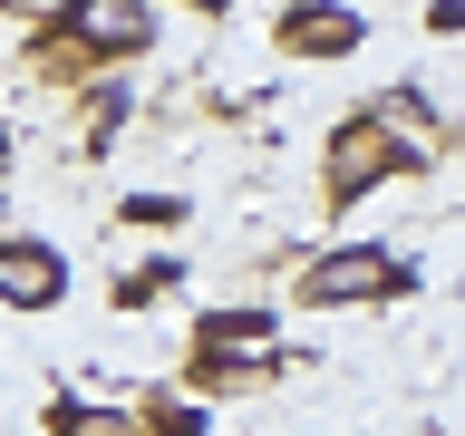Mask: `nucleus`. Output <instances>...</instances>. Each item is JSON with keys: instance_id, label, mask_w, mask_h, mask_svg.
<instances>
[{"instance_id": "nucleus-9", "label": "nucleus", "mask_w": 465, "mask_h": 436, "mask_svg": "<svg viewBox=\"0 0 465 436\" xmlns=\"http://www.w3.org/2000/svg\"><path fill=\"white\" fill-rule=\"evenodd\" d=\"M174 282H184V262H174V253H155V262H145V272H136V282L116 291V301L136 311V301H155V291H174Z\"/></svg>"}, {"instance_id": "nucleus-10", "label": "nucleus", "mask_w": 465, "mask_h": 436, "mask_svg": "<svg viewBox=\"0 0 465 436\" xmlns=\"http://www.w3.org/2000/svg\"><path fill=\"white\" fill-rule=\"evenodd\" d=\"M174 10H232V0H174Z\"/></svg>"}, {"instance_id": "nucleus-5", "label": "nucleus", "mask_w": 465, "mask_h": 436, "mask_svg": "<svg viewBox=\"0 0 465 436\" xmlns=\"http://www.w3.org/2000/svg\"><path fill=\"white\" fill-rule=\"evenodd\" d=\"M68 301V253L39 233H0V311H58Z\"/></svg>"}, {"instance_id": "nucleus-11", "label": "nucleus", "mask_w": 465, "mask_h": 436, "mask_svg": "<svg viewBox=\"0 0 465 436\" xmlns=\"http://www.w3.org/2000/svg\"><path fill=\"white\" fill-rule=\"evenodd\" d=\"M0 174H10V136H0Z\"/></svg>"}, {"instance_id": "nucleus-7", "label": "nucleus", "mask_w": 465, "mask_h": 436, "mask_svg": "<svg viewBox=\"0 0 465 436\" xmlns=\"http://www.w3.org/2000/svg\"><path fill=\"white\" fill-rule=\"evenodd\" d=\"M49 436H155L136 407H97V398H58L49 407Z\"/></svg>"}, {"instance_id": "nucleus-6", "label": "nucleus", "mask_w": 465, "mask_h": 436, "mask_svg": "<svg viewBox=\"0 0 465 436\" xmlns=\"http://www.w3.org/2000/svg\"><path fill=\"white\" fill-rule=\"evenodd\" d=\"M272 39H282V58H349L369 39V20H359L349 0H291Z\"/></svg>"}, {"instance_id": "nucleus-4", "label": "nucleus", "mask_w": 465, "mask_h": 436, "mask_svg": "<svg viewBox=\"0 0 465 436\" xmlns=\"http://www.w3.org/2000/svg\"><path fill=\"white\" fill-rule=\"evenodd\" d=\"M272 359V311H203L194 320V378L203 388H232Z\"/></svg>"}, {"instance_id": "nucleus-3", "label": "nucleus", "mask_w": 465, "mask_h": 436, "mask_svg": "<svg viewBox=\"0 0 465 436\" xmlns=\"http://www.w3.org/2000/svg\"><path fill=\"white\" fill-rule=\"evenodd\" d=\"M407 291V262L388 243H340L301 272V311H359V301H398Z\"/></svg>"}, {"instance_id": "nucleus-2", "label": "nucleus", "mask_w": 465, "mask_h": 436, "mask_svg": "<svg viewBox=\"0 0 465 436\" xmlns=\"http://www.w3.org/2000/svg\"><path fill=\"white\" fill-rule=\"evenodd\" d=\"M398 165H417V145H407L378 107L340 116V126H330V145H320V203H359V194H378Z\"/></svg>"}, {"instance_id": "nucleus-1", "label": "nucleus", "mask_w": 465, "mask_h": 436, "mask_svg": "<svg viewBox=\"0 0 465 436\" xmlns=\"http://www.w3.org/2000/svg\"><path fill=\"white\" fill-rule=\"evenodd\" d=\"M155 49V0H58L49 20V58L68 68H126V58Z\"/></svg>"}, {"instance_id": "nucleus-8", "label": "nucleus", "mask_w": 465, "mask_h": 436, "mask_svg": "<svg viewBox=\"0 0 465 436\" xmlns=\"http://www.w3.org/2000/svg\"><path fill=\"white\" fill-rule=\"evenodd\" d=\"M136 417H145L155 436H213V417H203V407H184V398H145Z\"/></svg>"}]
</instances>
